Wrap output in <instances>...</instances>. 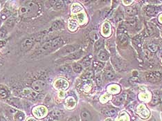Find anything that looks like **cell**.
Masks as SVG:
<instances>
[{
  "instance_id": "cell-26",
  "label": "cell",
  "mask_w": 162,
  "mask_h": 121,
  "mask_svg": "<svg viewBox=\"0 0 162 121\" xmlns=\"http://www.w3.org/2000/svg\"><path fill=\"white\" fill-rule=\"evenodd\" d=\"M98 58L102 61H106L108 59V54L105 51H100L98 55Z\"/></svg>"
},
{
  "instance_id": "cell-4",
  "label": "cell",
  "mask_w": 162,
  "mask_h": 121,
  "mask_svg": "<svg viewBox=\"0 0 162 121\" xmlns=\"http://www.w3.org/2000/svg\"><path fill=\"white\" fill-rule=\"evenodd\" d=\"M31 87H32L33 89L34 90L35 92H43L44 90H45L46 89V87H47V85L45 82L41 80H37L35 81L32 83L31 85Z\"/></svg>"
},
{
  "instance_id": "cell-50",
  "label": "cell",
  "mask_w": 162,
  "mask_h": 121,
  "mask_svg": "<svg viewBox=\"0 0 162 121\" xmlns=\"http://www.w3.org/2000/svg\"><path fill=\"white\" fill-rule=\"evenodd\" d=\"M64 96H65V94H64V92H60V93H59V97H60V98H64Z\"/></svg>"
},
{
  "instance_id": "cell-2",
  "label": "cell",
  "mask_w": 162,
  "mask_h": 121,
  "mask_svg": "<svg viewBox=\"0 0 162 121\" xmlns=\"http://www.w3.org/2000/svg\"><path fill=\"white\" fill-rule=\"evenodd\" d=\"M33 114L38 118H42L47 114V109L45 106H37L33 109Z\"/></svg>"
},
{
  "instance_id": "cell-47",
  "label": "cell",
  "mask_w": 162,
  "mask_h": 121,
  "mask_svg": "<svg viewBox=\"0 0 162 121\" xmlns=\"http://www.w3.org/2000/svg\"><path fill=\"white\" fill-rule=\"evenodd\" d=\"M91 37H92L93 39H94V40H98V35L96 34L95 32H92V33H91Z\"/></svg>"
},
{
  "instance_id": "cell-21",
  "label": "cell",
  "mask_w": 162,
  "mask_h": 121,
  "mask_svg": "<svg viewBox=\"0 0 162 121\" xmlns=\"http://www.w3.org/2000/svg\"><path fill=\"white\" fill-rule=\"evenodd\" d=\"M76 47L75 46H67V47H64V49H62V53L64 54H67V53H72L73 51H76Z\"/></svg>"
},
{
  "instance_id": "cell-18",
  "label": "cell",
  "mask_w": 162,
  "mask_h": 121,
  "mask_svg": "<svg viewBox=\"0 0 162 121\" xmlns=\"http://www.w3.org/2000/svg\"><path fill=\"white\" fill-rule=\"evenodd\" d=\"M51 3L54 9L56 10H60L64 6V2L62 1H53L51 2Z\"/></svg>"
},
{
  "instance_id": "cell-42",
  "label": "cell",
  "mask_w": 162,
  "mask_h": 121,
  "mask_svg": "<svg viewBox=\"0 0 162 121\" xmlns=\"http://www.w3.org/2000/svg\"><path fill=\"white\" fill-rule=\"evenodd\" d=\"M126 24L128 26H130V27H133L134 26L136 25V21L135 20H130V21H127L126 22Z\"/></svg>"
},
{
  "instance_id": "cell-32",
  "label": "cell",
  "mask_w": 162,
  "mask_h": 121,
  "mask_svg": "<svg viewBox=\"0 0 162 121\" xmlns=\"http://www.w3.org/2000/svg\"><path fill=\"white\" fill-rule=\"evenodd\" d=\"M154 34V29L152 27L150 26H148L145 28V36H151Z\"/></svg>"
},
{
  "instance_id": "cell-29",
  "label": "cell",
  "mask_w": 162,
  "mask_h": 121,
  "mask_svg": "<svg viewBox=\"0 0 162 121\" xmlns=\"http://www.w3.org/2000/svg\"><path fill=\"white\" fill-rule=\"evenodd\" d=\"M10 15H11V13L7 9H4L2 12L1 19H2V20H5V19H6L10 16Z\"/></svg>"
},
{
  "instance_id": "cell-12",
  "label": "cell",
  "mask_w": 162,
  "mask_h": 121,
  "mask_svg": "<svg viewBox=\"0 0 162 121\" xmlns=\"http://www.w3.org/2000/svg\"><path fill=\"white\" fill-rule=\"evenodd\" d=\"M65 104L69 109H73L76 106V100L73 97H68L65 100Z\"/></svg>"
},
{
  "instance_id": "cell-22",
  "label": "cell",
  "mask_w": 162,
  "mask_h": 121,
  "mask_svg": "<svg viewBox=\"0 0 162 121\" xmlns=\"http://www.w3.org/2000/svg\"><path fill=\"white\" fill-rule=\"evenodd\" d=\"M24 114L21 111H17L14 116V120L15 121H22L24 119Z\"/></svg>"
},
{
  "instance_id": "cell-35",
  "label": "cell",
  "mask_w": 162,
  "mask_h": 121,
  "mask_svg": "<svg viewBox=\"0 0 162 121\" xmlns=\"http://www.w3.org/2000/svg\"><path fill=\"white\" fill-rule=\"evenodd\" d=\"M159 96L157 94H154L153 96V99L152 100V105H155V104H158L159 102Z\"/></svg>"
},
{
  "instance_id": "cell-43",
  "label": "cell",
  "mask_w": 162,
  "mask_h": 121,
  "mask_svg": "<svg viewBox=\"0 0 162 121\" xmlns=\"http://www.w3.org/2000/svg\"><path fill=\"white\" fill-rule=\"evenodd\" d=\"M78 21L80 22V23H83L84 21H85V16L84 15L83 13H80V14H79L78 15Z\"/></svg>"
},
{
  "instance_id": "cell-51",
  "label": "cell",
  "mask_w": 162,
  "mask_h": 121,
  "mask_svg": "<svg viewBox=\"0 0 162 121\" xmlns=\"http://www.w3.org/2000/svg\"><path fill=\"white\" fill-rule=\"evenodd\" d=\"M68 121H78V119H77L76 117H72Z\"/></svg>"
},
{
  "instance_id": "cell-36",
  "label": "cell",
  "mask_w": 162,
  "mask_h": 121,
  "mask_svg": "<svg viewBox=\"0 0 162 121\" xmlns=\"http://www.w3.org/2000/svg\"><path fill=\"white\" fill-rule=\"evenodd\" d=\"M102 44H103V41L102 40H99L97 41L95 43V44H94V49H95V50H99L102 47Z\"/></svg>"
},
{
  "instance_id": "cell-3",
  "label": "cell",
  "mask_w": 162,
  "mask_h": 121,
  "mask_svg": "<svg viewBox=\"0 0 162 121\" xmlns=\"http://www.w3.org/2000/svg\"><path fill=\"white\" fill-rule=\"evenodd\" d=\"M145 78L148 81L154 82L162 80V73L159 71H153V72L147 73L145 75Z\"/></svg>"
},
{
  "instance_id": "cell-23",
  "label": "cell",
  "mask_w": 162,
  "mask_h": 121,
  "mask_svg": "<svg viewBox=\"0 0 162 121\" xmlns=\"http://www.w3.org/2000/svg\"><path fill=\"white\" fill-rule=\"evenodd\" d=\"M126 12L129 15H137V10L134 7H127L126 9Z\"/></svg>"
},
{
  "instance_id": "cell-34",
  "label": "cell",
  "mask_w": 162,
  "mask_h": 121,
  "mask_svg": "<svg viewBox=\"0 0 162 121\" xmlns=\"http://www.w3.org/2000/svg\"><path fill=\"white\" fill-rule=\"evenodd\" d=\"M8 96L9 94L6 90H5L4 89H0V98L5 99L8 97Z\"/></svg>"
},
{
  "instance_id": "cell-7",
  "label": "cell",
  "mask_w": 162,
  "mask_h": 121,
  "mask_svg": "<svg viewBox=\"0 0 162 121\" xmlns=\"http://www.w3.org/2000/svg\"><path fill=\"white\" fill-rule=\"evenodd\" d=\"M33 44V40L31 38L25 39L23 42H21L20 44V49L21 51H27L32 47Z\"/></svg>"
},
{
  "instance_id": "cell-19",
  "label": "cell",
  "mask_w": 162,
  "mask_h": 121,
  "mask_svg": "<svg viewBox=\"0 0 162 121\" xmlns=\"http://www.w3.org/2000/svg\"><path fill=\"white\" fill-rule=\"evenodd\" d=\"M7 101H8V102L11 105H13L15 107H17V108H20L21 107V106H20V102H19V100L18 99H17V98H11V99H9Z\"/></svg>"
},
{
  "instance_id": "cell-24",
  "label": "cell",
  "mask_w": 162,
  "mask_h": 121,
  "mask_svg": "<svg viewBox=\"0 0 162 121\" xmlns=\"http://www.w3.org/2000/svg\"><path fill=\"white\" fill-rule=\"evenodd\" d=\"M145 13L148 16H152L156 13V9L154 6H148L145 10Z\"/></svg>"
},
{
  "instance_id": "cell-46",
  "label": "cell",
  "mask_w": 162,
  "mask_h": 121,
  "mask_svg": "<svg viewBox=\"0 0 162 121\" xmlns=\"http://www.w3.org/2000/svg\"><path fill=\"white\" fill-rule=\"evenodd\" d=\"M134 42L136 44H139L141 43V38H139V36H137L136 37L134 38Z\"/></svg>"
},
{
  "instance_id": "cell-6",
  "label": "cell",
  "mask_w": 162,
  "mask_h": 121,
  "mask_svg": "<svg viewBox=\"0 0 162 121\" xmlns=\"http://www.w3.org/2000/svg\"><path fill=\"white\" fill-rule=\"evenodd\" d=\"M21 95L24 97L30 98H36L38 96L36 92L33 91V89H28V88H25L21 91Z\"/></svg>"
},
{
  "instance_id": "cell-38",
  "label": "cell",
  "mask_w": 162,
  "mask_h": 121,
  "mask_svg": "<svg viewBox=\"0 0 162 121\" xmlns=\"http://www.w3.org/2000/svg\"><path fill=\"white\" fill-rule=\"evenodd\" d=\"M73 69L75 72L80 73L82 71V66H81L80 64H74L73 65Z\"/></svg>"
},
{
  "instance_id": "cell-9",
  "label": "cell",
  "mask_w": 162,
  "mask_h": 121,
  "mask_svg": "<svg viewBox=\"0 0 162 121\" xmlns=\"http://www.w3.org/2000/svg\"><path fill=\"white\" fill-rule=\"evenodd\" d=\"M63 115V112L60 110H54L51 113V118L54 121H58Z\"/></svg>"
},
{
  "instance_id": "cell-39",
  "label": "cell",
  "mask_w": 162,
  "mask_h": 121,
  "mask_svg": "<svg viewBox=\"0 0 162 121\" xmlns=\"http://www.w3.org/2000/svg\"><path fill=\"white\" fill-rule=\"evenodd\" d=\"M14 24H15V19H13V18H11V19H9L7 20L6 25L9 28H13Z\"/></svg>"
},
{
  "instance_id": "cell-44",
  "label": "cell",
  "mask_w": 162,
  "mask_h": 121,
  "mask_svg": "<svg viewBox=\"0 0 162 121\" xmlns=\"http://www.w3.org/2000/svg\"><path fill=\"white\" fill-rule=\"evenodd\" d=\"M60 70L64 72H68L70 71V66L69 65H63L60 67Z\"/></svg>"
},
{
  "instance_id": "cell-25",
  "label": "cell",
  "mask_w": 162,
  "mask_h": 121,
  "mask_svg": "<svg viewBox=\"0 0 162 121\" xmlns=\"http://www.w3.org/2000/svg\"><path fill=\"white\" fill-rule=\"evenodd\" d=\"M83 10V7L79 4H74L71 6V11L73 13H78Z\"/></svg>"
},
{
  "instance_id": "cell-17",
  "label": "cell",
  "mask_w": 162,
  "mask_h": 121,
  "mask_svg": "<svg viewBox=\"0 0 162 121\" xmlns=\"http://www.w3.org/2000/svg\"><path fill=\"white\" fill-rule=\"evenodd\" d=\"M81 118L84 121H90L92 119V116L87 111H83L80 114Z\"/></svg>"
},
{
  "instance_id": "cell-8",
  "label": "cell",
  "mask_w": 162,
  "mask_h": 121,
  "mask_svg": "<svg viewBox=\"0 0 162 121\" xmlns=\"http://www.w3.org/2000/svg\"><path fill=\"white\" fill-rule=\"evenodd\" d=\"M63 40L62 38L60 37H58V38L54 39L52 42H51V47H52V49H56L61 47L63 44Z\"/></svg>"
},
{
  "instance_id": "cell-20",
  "label": "cell",
  "mask_w": 162,
  "mask_h": 121,
  "mask_svg": "<svg viewBox=\"0 0 162 121\" xmlns=\"http://www.w3.org/2000/svg\"><path fill=\"white\" fill-rule=\"evenodd\" d=\"M64 27V24L61 21H54L51 26L52 30H58Z\"/></svg>"
},
{
  "instance_id": "cell-30",
  "label": "cell",
  "mask_w": 162,
  "mask_h": 121,
  "mask_svg": "<svg viewBox=\"0 0 162 121\" xmlns=\"http://www.w3.org/2000/svg\"><path fill=\"white\" fill-rule=\"evenodd\" d=\"M81 54H82V52H76V53H71L70 55L68 56L69 59H78L79 57L81 56Z\"/></svg>"
},
{
  "instance_id": "cell-13",
  "label": "cell",
  "mask_w": 162,
  "mask_h": 121,
  "mask_svg": "<svg viewBox=\"0 0 162 121\" xmlns=\"http://www.w3.org/2000/svg\"><path fill=\"white\" fill-rule=\"evenodd\" d=\"M51 50H52L51 42H47V43H45V44L42 46V47L40 49L39 53H46V52L50 51Z\"/></svg>"
},
{
  "instance_id": "cell-14",
  "label": "cell",
  "mask_w": 162,
  "mask_h": 121,
  "mask_svg": "<svg viewBox=\"0 0 162 121\" xmlns=\"http://www.w3.org/2000/svg\"><path fill=\"white\" fill-rule=\"evenodd\" d=\"M103 76H104V78L107 80H112L115 78V74L112 71L106 70L105 71Z\"/></svg>"
},
{
  "instance_id": "cell-48",
  "label": "cell",
  "mask_w": 162,
  "mask_h": 121,
  "mask_svg": "<svg viewBox=\"0 0 162 121\" xmlns=\"http://www.w3.org/2000/svg\"><path fill=\"white\" fill-rule=\"evenodd\" d=\"M26 121H38V120H36L35 118H34L30 117V118H28L26 119Z\"/></svg>"
},
{
  "instance_id": "cell-28",
  "label": "cell",
  "mask_w": 162,
  "mask_h": 121,
  "mask_svg": "<svg viewBox=\"0 0 162 121\" xmlns=\"http://www.w3.org/2000/svg\"><path fill=\"white\" fill-rule=\"evenodd\" d=\"M104 66V64L102 63V62H98V61H95L93 63V66H94V68L96 69V71H100L101 70Z\"/></svg>"
},
{
  "instance_id": "cell-49",
  "label": "cell",
  "mask_w": 162,
  "mask_h": 121,
  "mask_svg": "<svg viewBox=\"0 0 162 121\" xmlns=\"http://www.w3.org/2000/svg\"><path fill=\"white\" fill-rule=\"evenodd\" d=\"M6 44V41H4V40H1L0 41V48L1 47H4Z\"/></svg>"
},
{
  "instance_id": "cell-41",
  "label": "cell",
  "mask_w": 162,
  "mask_h": 121,
  "mask_svg": "<svg viewBox=\"0 0 162 121\" xmlns=\"http://www.w3.org/2000/svg\"><path fill=\"white\" fill-rule=\"evenodd\" d=\"M123 19V15L122 14L121 12H119L115 16V20L116 21H121L122 19Z\"/></svg>"
},
{
  "instance_id": "cell-1",
  "label": "cell",
  "mask_w": 162,
  "mask_h": 121,
  "mask_svg": "<svg viewBox=\"0 0 162 121\" xmlns=\"http://www.w3.org/2000/svg\"><path fill=\"white\" fill-rule=\"evenodd\" d=\"M39 6L34 2H27L26 4L19 9V15L24 18L34 17L38 13Z\"/></svg>"
},
{
  "instance_id": "cell-45",
  "label": "cell",
  "mask_w": 162,
  "mask_h": 121,
  "mask_svg": "<svg viewBox=\"0 0 162 121\" xmlns=\"http://www.w3.org/2000/svg\"><path fill=\"white\" fill-rule=\"evenodd\" d=\"M83 89L85 91H86V92L90 91V89H91V85H90V84H88V83H85V84L83 85Z\"/></svg>"
},
{
  "instance_id": "cell-40",
  "label": "cell",
  "mask_w": 162,
  "mask_h": 121,
  "mask_svg": "<svg viewBox=\"0 0 162 121\" xmlns=\"http://www.w3.org/2000/svg\"><path fill=\"white\" fill-rule=\"evenodd\" d=\"M7 34V31L5 28L2 27L0 29V38H4Z\"/></svg>"
},
{
  "instance_id": "cell-33",
  "label": "cell",
  "mask_w": 162,
  "mask_h": 121,
  "mask_svg": "<svg viewBox=\"0 0 162 121\" xmlns=\"http://www.w3.org/2000/svg\"><path fill=\"white\" fill-rule=\"evenodd\" d=\"M91 57H92V56H87V57H85L83 59L82 63L85 66H89L90 65V63H91Z\"/></svg>"
},
{
  "instance_id": "cell-37",
  "label": "cell",
  "mask_w": 162,
  "mask_h": 121,
  "mask_svg": "<svg viewBox=\"0 0 162 121\" xmlns=\"http://www.w3.org/2000/svg\"><path fill=\"white\" fill-rule=\"evenodd\" d=\"M123 100H124V96H121L119 97H117V98H116V99L114 100V103H115L116 105H120V104H121L122 102H123Z\"/></svg>"
},
{
  "instance_id": "cell-16",
  "label": "cell",
  "mask_w": 162,
  "mask_h": 121,
  "mask_svg": "<svg viewBox=\"0 0 162 121\" xmlns=\"http://www.w3.org/2000/svg\"><path fill=\"white\" fill-rule=\"evenodd\" d=\"M119 40L120 44L122 46H126L128 44V37L125 33L119 34Z\"/></svg>"
},
{
  "instance_id": "cell-31",
  "label": "cell",
  "mask_w": 162,
  "mask_h": 121,
  "mask_svg": "<svg viewBox=\"0 0 162 121\" xmlns=\"http://www.w3.org/2000/svg\"><path fill=\"white\" fill-rule=\"evenodd\" d=\"M93 76H94V72H93L92 71H87V72H85L84 73V75L82 77H83V79L87 80V79L92 78Z\"/></svg>"
},
{
  "instance_id": "cell-15",
  "label": "cell",
  "mask_w": 162,
  "mask_h": 121,
  "mask_svg": "<svg viewBox=\"0 0 162 121\" xmlns=\"http://www.w3.org/2000/svg\"><path fill=\"white\" fill-rule=\"evenodd\" d=\"M68 27L69 29L71 31H75L77 29V28H78V23H77V21L76 20H74V19H70L69 21Z\"/></svg>"
},
{
  "instance_id": "cell-52",
  "label": "cell",
  "mask_w": 162,
  "mask_h": 121,
  "mask_svg": "<svg viewBox=\"0 0 162 121\" xmlns=\"http://www.w3.org/2000/svg\"><path fill=\"white\" fill-rule=\"evenodd\" d=\"M0 121H6V120L4 117H0Z\"/></svg>"
},
{
  "instance_id": "cell-10",
  "label": "cell",
  "mask_w": 162,
  "mask_h": 121,
  "mask_svg": "<svg viewBox=\"0 0 162 121\" xmlns=\"http://www.w3.org/2000/svg\"><path fill=\"white\" fill-rule=\"evenodd\" d=\"M102 112L106 116H112L116 114V110L114 108H103Z\"/></svg>"
},
{
  "instance_id": "cell-11",
  "label": "cell",
  "mask_w": 162,
  "mask_h": 121,
  "mask_svg": "<svg viewBox=\"0 0 162 121\" xmlns=\"http://www.w3.org/2000/svg\"><path fill=\"white\" fill-rule=\"evenodd\" d=\"M111 28H110V25L108 22L105 23L102 26V33L104 36H108L110 34Z\"/></svg>"
},
{
  "instance_id": "cell-5",
  "label": "cell",
  "mask_w": 162,
  "mask_h": 121,
  "mask_svg": "<svg viewBox=\"0 0 162 121\" xmlns=\"http://www.w3.org/2000/svg\"><path fill=\"white\" fill-rule=\"evenodd\" d=\"M53 87L56 89H67L69 87V82L66 80L60 78L56 80L53 84Z\"/></svg>"
},
{
  "instance_id": "cell-27",
  "label": "cell",
  "mask_w": 162,
  "mask_h": 121,
  "mask_svg": "<svg viewBox=\"0 0 162 121\" xmlns=\"http://www.w3.org/2000/svg\"><path fill=\"white\" fill-rule=\"evenodd\" d=\"M147 47L148 50H149L150 51L152 52V53H155V52H157L158 49H159V47H158L157 45L155 44H154V43H150L149 44H148Z\"/></svg>"
}]
</instances>
